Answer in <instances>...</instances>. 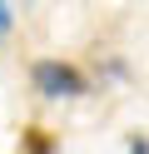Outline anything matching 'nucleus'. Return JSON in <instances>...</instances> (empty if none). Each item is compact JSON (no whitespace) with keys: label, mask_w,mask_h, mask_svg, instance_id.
I'll list each match as a JSON object with an SVG mask.
<instances>
[{"label":"nucleus","mask_w":149,"mask_h":154,"mask_svg":"<svg viewBox=\"0 0 149 154\" xmlns=\"http://www.w3.org/2000/svg\"><path fill=\"white\" fill-rule=\"evenodd\" d=\"M30 85L45 100H79V94H89V75L75 60H35L30 65Z\"/></svg>","instance_id":"nucleus-1"},{"label":"nucleus","mask_w":149,"mask_h":154,"mask_svg":"<svg viewBox=\"0 0 149 154\" xmlns=\"http://www.w3.org/2000/svg\"><path fill=\"white\" fill-rule=\"evenodd\" d=\"M60 149V139L50 129H40V124H25L20 129V154H55Z\"/></svg>","instance_id":"nucleus-2"},{"label":"nucleus","mask_w":149,"mask_h":154,"mask_svg":"<svg viewBox=\"0 0 149 154\" xmlns=\"http://www.w3.org/2000/svg\"><path fill=\"white\" fill-rule=\"evenodd\" d=\"M10 30H15V5L0 0V35H10Z\"/></svg>","instance_id":"nucleus-3"},{"label":"nucleus","mask_w":149,"mask_h":154,"mask_svg":"<svg viewBox=\"0 0 149 154\" xmlns=\"http://www.w3.org/2000/svg\"><path fill=\"white\" fill-rule=\"evenodd\" d=\"M124 144H129V154H149V134H129Z\"/></svg>","instance_id":"nucleus-4"}]
</instances>
